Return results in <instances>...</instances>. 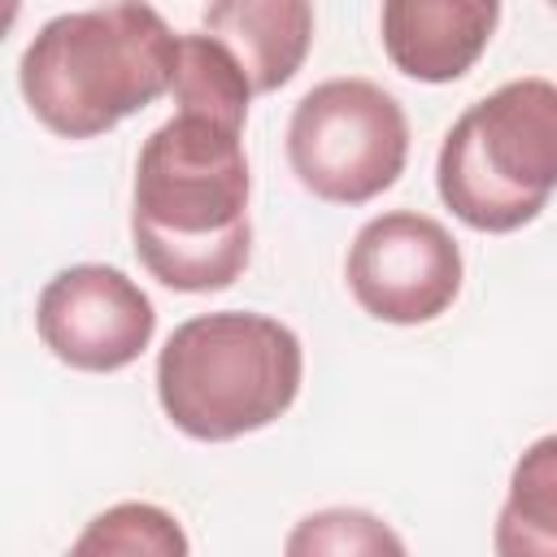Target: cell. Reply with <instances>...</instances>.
Masks as SVG:
<instances>
[{"label": "cell", "mask_w": 557, "mask_h": 557, "mask_svg": "<svg viewBox=\"0 0 557 557\" xmlns=\"http://www.w3.org/2000/svg\"><path fill=\"white\" fill-rule=\"evenodd\" d=\"M244 131L174 113L135 165L131 239L148 274L174 292H222L252 257Z\"/></svg>", "instance_id": "6da1fadb"}, {"label": "cell", "mask_w": 557, "mask_h": 557, "mask_svg": "<svg viewBox=\"0 0 557 557\" xmlns=\"http://www.w3.org/2000/svg\"><path fill=\"white\" fill-rule=\"evenodd\" d=\"M174 39L148 4L61 13L26 44L17 83L52 135L91 139L170 91Z\"/></svg>", "instance_id": "7a4b0ae2"}, {"label": "cell", "mask_w": 557, "mask_h": 557, "mask_svg": "<svg viewBox=\"0 0 557 557\" xmlns=\"http://www.w3.org/2000/svg\"><path fill=\"white\" fill-rule=\"evenodd\" d=\"M305 352L292 326L222 309L187 318L157 357V396L165 418L191 440H239L270 426L300 392Z\"/></svg>", "instance_id": "3957f363"}, {"label": "cell", "mask_w": 557, "mask_h": 557, "mask_svg": "<svg viewBox=\"0 0 557 557\" xmlns=\"http://www.w3.org/2000/svg\"><path fill=\"white\" fill-rule=\"evenodd\" d=\"M435 183L470 231L505 235L535 222L557 183V87L513 78L474 100L440 144Z\"/></svg>", "instance_id": "277c9868"}, {"label": "cell", "mask_w": 557, "mask_h": 557, "mask_svg": "<svg viewBox=\"0 0 557 557\" xmlns=\"http://www.w3.org/2000/svg\"><path fill=\"white\" fill-rule=\"evenodd\" d=\"M405 157V109L370 78H326L292 109L287 161L318 200L366 205L400 178Z\"/></svg>", "instance_id": "5b68a950"}, {"label": "cell", "mask_w": 557, "mask_h": 557, "mask_svg": "<svg viewBox=\"0 0 557 557\" xmlns=\"http://www.w3.org/2000/svg\"><path fill=\"white\" fill-rule=\"evenodd\" d=\"M348 287L379 322H431L461 292V248L426 213L396 209L370 218L348 248Z\"/></svg>", "instance_id": "8992f818"}, {"label": "cell", "mask_w": 557, "mask_h": 557, "mask_svg": "<svg viewBox=\"0 0 557 557\" xmlns=\"http://www.w3.org/2000/svg\"><path fill=\"white\" fill-rule=\"evenodd\" d=\"M39 339L52 348L57 361L91 374H109L131 366L152 331L157 313L152 300L113 265H70L39 292L35 309Z\"/></svg>", "instance_id": "52a82bcc"}, {"label": "cell", "mask_w": 557, "mask_h": 557, "mask_svg": "<svg viewBox=\"0 0 557 557\" xmlns=\"http://www.w3.org/2000/svg\"><path fill=\"white\" fill-rule=\"evenodd\" d=\"M496 17V0H387L379 26L400 74L418 83H453L483 57Z\"/></svg>", "instance_id": "ba28073f"}, {"label": "cell", "mask_w": 557, "mask_h": 557, "mask_svg": "<svg viewBox=\"0 0 557 557\" xmlns=\"http://www.w3.org/2000/svg\"><path fill=\"white\" fill-rule=\"evenodd\" d=\"M209 39H218L252 91L283 87L313 39V9L305 0H222L205 9Z\"/></svg>", "instance_id": "9c48e42d"}, {"label": "cell", "mask_w": 557, "mask_h": 557, "mask_svg": "<svg viewBox=\"0 0 557 557\" xmlns=\"http://www.w3.org/2000/svg\"><path fill=\"white\" fill-rule=\"evenodd\" d=\"M496 557H557V440L544 435L518 466L496 518Z\"/></svg>", "instance_id": "30bf717a"}, {"label": "cell", "mask_w": 557, "mask_h": 557, "mask_svg": "<svg viewBox=\"0 0 557 557\" xmlns=\"http://www.w3.org/2000/svg\"><path fill=\"white\" fill-rule=\"evenodd\" d=\"M170 96L178 113L213 117L222 126L244 131L252 87L231 61V52L209 35H178L174 39V70H170Z\"/></svg>", "instance_id": "8fae6325"}, {"label": "cell", "mask_w": 557, "mask_h": 557, "mask_svg": "<svg viewBox=\"0 0 557 557\" xmlns=\"http://www.w3.org/2000/svg\"><path fill=\"white\" fill-rule=\"evenodd\" d=\"M65 557H187V535L161 505L122 500L96 513Z\"/></svg>", "instance_id": "7c38bea8"}, {"label": "cell", "mask_w": 557, "mask_h": 557, "mask_svg": "<svg viewBox=\"0 0 557 557\" xmlns=\"http://www.w3.org/2000/svg\"><path fill=\"white\" fill-rule=\"evenodd\" d=\"M283 557H409L400 535L366 509H318L287 531Z\"/></svg>", "instance_id": "4fadbf2b"}, {"label": "cell", "mask_w": 557, "mask_h": 557, "mask_svg": "<svg viewBox=\"0 0 557 557\" xmlns=\"http://www.w3.org/2000/svg\"><path fill=\"white\" fill-rule=\"evenodd\" d=\"M17 13H22V9H17V4H9V0H4V4H0V39H4V30H9V26H13V22H17Z\"/></svg>", "instance_id": "5bb4252c"}]
</instances>
